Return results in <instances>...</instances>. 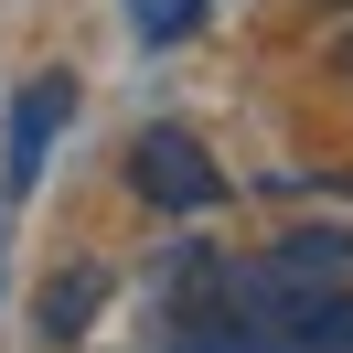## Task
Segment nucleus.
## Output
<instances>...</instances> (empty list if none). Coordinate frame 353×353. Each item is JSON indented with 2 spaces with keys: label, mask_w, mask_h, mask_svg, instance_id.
Listing matches in <instances>:
<instances>
[{
  "label": "nucleus",
  "mask_w": 353,
  "mask_h": 353,
  "mask_svg": "<svg viewBox=\"0 0 353 353\" xmlns=\"http://www.w3.org/2000/svg\"><path fill=\"white\" fill-rule=\"evenodd\" d=\"M129 182H139V203H161V214H203V203H225V172L203 161L193 129H139V139H129Z\"/></svg>",
  "instance_id": "1"
},
{
  "label": "nucleus",
  "mask_w": 353,
  "mask_h": 353,
  "mask_svg": "<svg viewBox=\"0 0 353 353\" xmlns=\"http://www.w3.org/2000/svg\"><path fill=\"white\" fill-rule=\"evenodd\" d=\"M75 118V86L65 75H32L22 97H11V161H0V182H11V193H32V182H43V150H54V129H65Z\"/></svg>",
  "instance_id": "2"
},
{
  "label": "nucleus",
  "mask_w": 353,
  "mask_h": 353,
  "mask_svg": "<svg viewBox=\"0 0 353 353\" xmlns=\"http://www.w3.org/2000/svg\"><path fill=\"white\" fill-rule=\"evenodd\" d=\"M97 300H108V279H97V268H65V279H54L43 300H32V321H43L54 343H75V332L97 321Z\"/></svg>",
  "instance_id": "3"
},
{
  "label": "nucleus",
  "mask_w": 353,
  "mask_h": 353,
  "mask_svg": "<svg viewBox=\"0 0 353 353\" xmlns=\"http://www.w3.org/2000/svg\"><path fill=\"white\" fill-rule=\"evenodd\" d=\"M268 257H279V268H300V279H343V268H353V236H332V225H300V236H279Z\"/></svg>",
  "instance_id": "4"
},
{
  "label": "nucleus",
  "mask_w": 353,
  "mask_h": 353,
  "mask_svg": "<svg viewBox=\"0 0 353 353\" xmlns=\"http://www.w3.org/2000/svg\"><path fill=\"white\" fill-rule=\"evenodd\" d=\"M182 22H193V0H139V32H150V43H172Z\"/></svg>",
  "instance_id": "5"
},
{
  "label": "nucleus",
  "mask_w": 353,
  "mask_h": 353,
  "mask_svg": "<svg viewBox=\"0 0 353 353\" xmlns=\"http://www.w3.org/2000/svg\"><path fill=\"white\" fill-rule=\"evenodd\" d=\"M182 353H246V343H236V332H193Z\"/></svg>",
  "instance_id": "6"
},
{
  "label": "nucleus",
  "mask_w": 353,
  "mask_h": 353,
  "mask_svg": "<svg viewBox=\"0 0 353 353\" xmlns=\"http://www.w3.org/2000/svg\"><path fill=\"white\" fill-rule=\"evenodd\" d=\"M332 353H353V321H343V343H332Z\"/></svg>",
  "instance_id": "7"
}]
</instances>
